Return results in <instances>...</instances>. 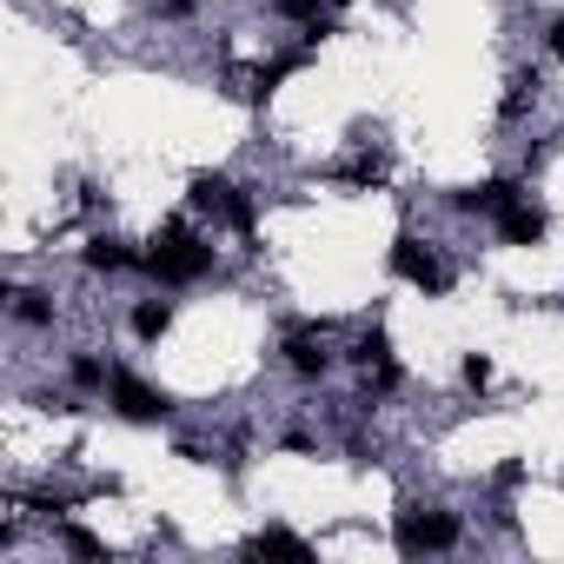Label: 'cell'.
I'll return each instance as SVG.
<instances>
[{
    "label": "cell",
    "instance_id": "6da1fadb",
    "mask_svg": "<svg viewBox=\"0 0 564 564\" xmlns=\"http://www.w3.org/2000/svg\"><path fill=\"white\" fill-rule=\"evenodd\" d=\"M147 272L153 279H166V286H193V279H206L213 272V246L193 232V226H160L153 232V246H147Z\"/></svg>",
    "mask_w": 564,
    "mask_h": 564
},
{
    "label": "cell",
    "instance_id": "7a4b0ae2",
    "mask_svg": "<svg viewBox=\"0 0 564 564\" xmlns=\"http://www.w3.org/2000/svg\"><path fill=\"white\" fill-rule=\"evenodd\" d=\"M392 544H399L405 557H419V551H452V544H458V518L438 511V505H405L399 524H392Z\"/></svg>",
    "mask_w": 564,
    "mask_h": 564
},
{
    "label": "cell",
    "instance_id": "3957f363",
    "mask_svg": "<svg viewBox=\"0 0 564 564\" xmlns=\"http://www.w3.org/2000/svg\"><path fill=\"white\" fill-rule=\"evenodd\" d=\"M186 199H193V213H206V219H226L232 232H252V199H246L232 180H219V173H193Z\"/></svg>",
    "mask_w": 564,
    "mask_h": 564
},
{
    "label": "cell",
    "instance_id": "277c9868",
    "mask_svg": "<svg viewBox=\"0 0 564 564\" xmlns=\"http://www.w3.org/2000/svg\"><path fill=\"white\" fill-rule=\"evenodd\" d=\"M107 405L127 419V425H160L166 412H173V399L166 392H153L147 379H133V372H107Z\"/></svg>",
    "mask_w": 564,
    "mask_h": 564
},
{
    "label": "cell",
    "instance_id": "5b68a950",
    "mask_svg": "<svg viewBox=\"0 0 564 564\" xmlns=\"http://www.w3.org/2000/svg\"><path fill=\"white\" fill-rule=\"evenodd\" d=\"M392 272L405 279V286L432 293V300H438V293L452 286V279H445V265H438V252H432L425 239H412V232H399V239H392Z\"/></svg>",
    "mask_w": 564,
    "mask_h": 564
},
{
    "label": "cell",
    "instance_id": "8992f818",
    "mask_svg": "<svg viewBox=\"0 0 564 564\" xmlns=\"http://www.w3.org/2000/svg\"><path fill=\"white\" fill-rule=\"evenodd\" d=\"M524 193H518V180H478V186H465V193H452V206L458 213H485V219H498L505 206H518Z\"/></svg>",
    "mask_w": 564,
    "mask_h": 564
},
{
    "label": "cell",
    "instance_id": "52a82bcc",
    "mask_svg": "<svg viewBox=\"0 0 564 564\" xmlns=\"http://www.w3.org/2000/svg\"><path fill=\"white\" fill-rule=\"evenodd\" d=\"M286 366H293L300 379H326V372H333V346H326L319 333H293V339H286Z\"/></svg>",
    "mask_w": 564,
    "mask_h": 564
},
{
    "label": "cell",
    "instance_id": "ba28073f",
    "mask_svg": "<svg viewBox=\"0 0 564 564\" xmlns=\"http://www.w3.org/2000/svg\"><path fill=\"white\" fill-rule=\"evenodd\" d=\"M498 239H505V246H538V239H544V213L524 206V199L505 206V213H498Z\"/></svg>",
    "mask_w": 564,
    "mask_h": 564
},
{
    "label": "cell",
    "instance_id": "9c48e42d",
    "mask_svg": "<svg viewBox=\"0 0 564 564\" xmlns=\"http://www.w3.org/2000/svg\"><path fill=\"white\" fill-rule=\"evenodd\" d=\"M246 557H313V544H306L300 531L265 524V531H252V538H246Z\"/></svg>",
    "mask_w": 564,
    "mask_h": 564
},
{
    "label": "cell",
    "instance_id": "30bf717a",
    "mask_svg": "<svg viewBox=\"0 0 564 564\" xmlns=\"http://www.w3.org/2000/svg\"><path fill=\"white\" fill-rule=\"evenodd\" d=\"M87 265H94V272H127V265H147V252H133L127 239L100 232V239H87Z\"/></svg>",
    "mask_w": 564,
    "mask_h": 564
},
{
    "label": "cell",
    "instance_id": "8fae6325",
    "mask_svg": "<svg viewBox=\"0 0 564 564\" xmlns=\"http://www.w3.org/2000/svg\"><path fill=\"white\" fill-rule=\"evenodd\" d=\"M166 333H173V306H166V300H140V306H133V339L153 346V339H166Z\"/></svg>",
    "mask_w": 564,
    "mask_h": 564
},
{
    "label": "cell",
    "instance_id": "7c38bea8",
    "mask_svg": "<svg viewBox=\"0 0 564 564\" xmlns=\"http://www.w3.org/2000/svg\"><path fill=\"white\" fill-rule=\"evenodd\" d=\"M352 359H359L366 372H372V366H386V359H392V333H386V326H372V333H359V346H352Z\"/></svg>",
    "mask_w": 564,
    "mask_h": 564
},
{
    "label": "cell",
    "instance_id": "4fadbf2b",
    "mask_svg": "<svg viewBox=\"0 0 564 564\" xmlns=\"http://www.w3.org/2000/svg\"><path fill=\"white\" fill-rule=\"evenodd\" d=\"M293 67H300V54H286V61H265V67L252 74V87H246V94H252V100H272V87H279V80H286Z\"/></svg>",
    "mask_w": 564,
    "mask_h": 564
},
{
    "label": "cell",
    "instance_id": "5bb4252c",
    "mask_svg": "<svg viewBox=\"0 0 564 564\" xmlns=\"http://www.w3.org/2000/svg\"><path fill=\"white\" fill-rule=\"evenodd\" d=\"M279 14H286V21H306V28H333V8H326V0H279Z\"/></svg>",
    "mask_w": 564,
    "mask_h": 564
},
{
    "label": "cell",
    "instance_id": "9a60e30c",
    "mask_svg": "<svg viewBox=\"0 0 564 564\" xmlns=\"http://www.w3.org/2000/svg\"><path fill=\"white\" fill-rule=\"evenodd\" d=\"M14 319H28V326H54L47 293H14Z\"/></svg>",
    "mask_w": 564,
    "mask_h": 564
},
{
    "label": "cell",
    "instance_id": "2e32d148",
    "mask_svg": "<svg viewBox=\"0 0 564 564\" xmlns=\"http://www.w3.org/2000/svg\"><path fill=\"white\" fill-rule=\"evenodd\" d=\"M61 544H67L74 557H107V544H100L94 531H80V524H67V531H61Z\"/></svg>",
    "mask_w": 564,
    "mask_h": 564
},
{
    "label": "cell",
    "instance_id": "e0dca14e",
    "mask_svg": "<svg viewBox=\"0 0 564 564\" xmlns=\"http://www.w3.org/2000/svg\"><path fill=\"white\" fill-rule=\"evenodd\" d=\"M74 386L80 392H107V366L100 359H74Z\"/></svg>",
    "mask_w": 564,
    "mask_h": 564
},
{
    "label": "cell",
    "instance_id": "ac0fdd59",
    "mask_svg": "<svg viewBox=\"0 0 564 564\" xmlns=\"http://www.w3.org/2000/svg\"><path fill=\"white\" fill-rule=\"evenodd\" d=\"M465 386H491V359L471 352V359H465Z\"/></svg>",
    "mask_w": 564,
    "mask_h": 564
},
{
    "label": "cell",
    "instance_id": "d6986e66",
    "mask_svg": "<svg viewBox=\"0 0 564 564\" xmlns=\"http://www.w3.org/2000/svg\"><path fill=\"white\" fill-rule=\"evenodd\" d=\"M551 54L564 61V21H551Z\"/></svg>",
    "mask_w": 564,
    "mask_h": 564
}]
</instances>
